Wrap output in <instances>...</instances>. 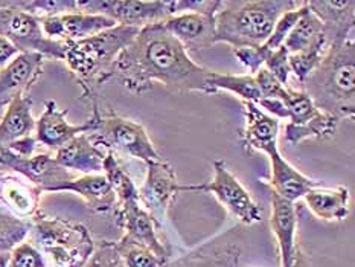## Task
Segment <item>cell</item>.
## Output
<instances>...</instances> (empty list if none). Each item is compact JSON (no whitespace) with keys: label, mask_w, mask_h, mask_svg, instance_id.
I'll return each mask as SVG.
<instances>
[{"label":"cell","mask_w":355,"mask_h":267,"mask_svg":"<svg viewBox=\"0 0 355 267\" xmlns=\"http://www.w3.org/2000/svg\"><path fill=\"white\" fill-rule=\"evenodd\" d=\"M207 69L197 64L160 23L139 29L114 64V76L131 94L142 95L153 83L179 94L206 95Z\"/></svg>","instance_id":"cell-1"},{"label":"cell","mask_w":355,"mask_h":267,"mask_svg":"<svg viewBox=\"0 0 355 267\" xmlns=\"http://www.w3.org/2000/svg\"><path fill=\"white\" fill-rule=\"evenodd\" d=\"M314 105L338 122L355 114V43L329 46L319 66L300 83Z\"/></svg>","instance_id":"cell-2"},{"label":"cell","mask_w":355,"mask_h":267,"mask_svg":"<svg viewBox=\"0 0 355 267\" xmlns=\"http://www.w3.org/2000/svg\"><path fill=\"white\" fill-rule=\"evenodd\" d=\"M137 28L116 25L80 42L66 43L63 61L84 98H95L96 90L114 76V64L122 51L135 40Z\"/></svg>","instance_id":"cell-3"},{"label":"cell","mask_w":355,"mask_h":267,"mask_svg":"<svg viewBox=\"0 0 355 267\" xmlns=\"http://www.w3.org/2000/svg\"><path fill=\"white\" fill-rule=\"evenodd\" d=\"M300 5L293 0H221L214 15L215 43H226L232 49L262 46L277 19Z\"/></svg>","instance_id":"cell-4"},{"label":"cell","mask_w":355,"mask_h":267,"mask_svg":"<svg viewBox=\"0 0 355 267\" xmlns=\"http://www.w3.org/2000/svg\"><path fill=\"white\" fill-rule=\"evenodd\" d=\"M31 232L57 267H83L95 248L86 226L43 212L31 218Z\"/></svg>","instance_id":"cell-5"},{"label":"cell","mask_w":355,"mask_h":267,"mask_svg":"<svg viewBox=\"0 0 355 267\" xmlns=\"http://www.w3.org/2000/svg\"><path fill=\"white\" fill-rule=\"evenodd\" d=\"M94 113L96 128L90 136L103 148L110 151L119 150L131 157L142 160L144 164L162 159L141 122L119 117L112 110L104 114L96 103H94Z\"/></svg>","instance_id":"cell-6"},{"label":"cell","mask_w":355,"mask_h":267,"mask_svg":"<svg viewBox=\"0 0 355 267\" xmlns=\"http://www.w3.org/2000/svg\"><path fill=\"white\" fill-rule=\"evenodd\" d=\"M0 35L8 38L20 53L34 52L60 61L64 58L66 43L46 37L40 19L20 10L14 2H0Z\"/></svg>","instance_id":"cell-7"},{"label":"cell","mask_w":355,"mask_h":267,"mask_svg":"<svg viewBox=\"0 0 355 267\" xmlns=\"http://www.w3.org/2000/svg\"><path fill=\"white\" fill-rule=\"evenodd\" d=\"M78 11L105 15L116 25L141 29L175 15V0H76Z\"/></svg>","instance_id":"cell-8"},{"label":"cell","mask_w":355,"mask_h":267,"mask_svg":"<svg viewBox=\"0 0 355 267\" xmlns=\"http://www.w3.org/2000/svg\"><path fill=\"white\" fill-rule=\"evenodd\" d=\"M182 193H207L214 194L218 202L238 218L241 225L250 226L262 218V208L241 185L235 175L229 171L226 162L215 160L214 178L200 185H182Z\"/></svg>","instance_id":"cell-9"},{"label":"cell","mask_w":355,"mask_h":267,"mask_svg":"<svg viewBox=\"0 0 355 267\" xmlns=\"http://www.w3.org/2000/svg\"><path fill=\"white\" fill-rule=\"evenodd\" d=\"M284 104L290 121L285 126V141L290 145H299L308 139H327L336 133L340 124L336 118L319 110L302 90L290 87Z\"/></svg>","instance_id":"cell-10"},{"label":"cell","mask_w":355,"mask_h":267,"mask_svg":"<svg viewBox=\"0 0 355 267\" xmlns=\"http://www.w3.org/2000/svg\"><path fill=\"white\" fill-rule=\"evenodd\" d=\"M114 217L123 231L121 240L141 244L165 261L173 258V248L166 240L162 223L144 208L141 200L116 205Z\"/></svg>","instance_id":"cell-11"},{"label":"cell","mask_w":355,"mask_h":267,"mask_svg":"<svg viewBox=\"0 0 355 267\" xmlns=\"http://www.w3.org/2000/svg\"><path fill=\"white\" fill-rule=\"evenodd\" d=\"M243 255V234L238 227L227 229L200 244L164 267H238Z\"/></svg>","instance_id":"cell-12"},{"label":"cell","mask_w":355,"mask_h":267,"mask_svg":"<svg viewBox=\"0 0 355 267\" xmlns=\"http://www.w3.org/2000/svg\"><path fill=\"white\" fill-rule=\"evenodd\" d=\"M145 165L146 175L142 187L139 188V200L159 223H164L169 206L182 193V183L177 180L171 164L164 159Z\"/></svg>","instance_id":"cell-13"},{"label":"cell","mask_w":355,"mask_h":267,"mask_svg":"<svg viewBox=\"0 0 355 267\" xmlns=\"http://www.w3.org/2000/svg\"><path fill=\"white\" fill-rule=\"evenodd\" d=\"M0 157L3 160L5 168H10L11 171L25 178L42 193H57L61 187L76 178L75 173L61 166L51 155L19 157L3 151L0 153Z\"/></svg>","instance_id":"cell-14"},{"label":"cell","mask_w":355,"mask_h":267,"mask_svg":"<svg viewBox=\"0 0 355 267\" xmlns=\"http://www.w3.org/2000/svg\"><path fill=\"white\" fill-rule=\"evenodd\" d=\"M67 109H60L57 103L51 101L44 103V110L40 118L35 119V139L43 147L52 151L60 150L75 136L81 133H94L96 128L95 113L84 122V124H71L67 121Z\"/></svg>","instance_id":"cell-15"},{"label":"cell","mask_w":355,"mask_h":267,"mask_svg":"<svg viewBox=\"0 0 355 267\" xmlns=\"http://www.w3.org/2000/svg\"><path fill=\"white\" fill-rule=\"evenodd\" d=\"M40 25L44 35L51 40L60 43H73L116 26V23L105 17V15L75 11L61 15H51V17H42Z\"/></svg>","instance_id":"cell-16"},{"label":"cell","mask_w":355,"mask_h":267,"mask_svg":"<svg viewBox=\"0 0 355 267\" xmlns=\"http://www.w3.org/2000/svg\"><path fill=\"white\" fill-rule=\"evenodd\" d=\"M44 57L40 53H19L0 71V114L15 96L28 94L43 74Z\"/></svg>","instance_id":"cell-17"},{"label":"cell","mask_w":355,"mask_h":267,"mask_svg":"<svg viewBox=\"0 0 355 267\" xmlns=\"http://www.w3.org/2000/svg\"><path fill=\"white\" fill-rule=\"evenodd\" d=\"M162 25L188 53L209 49L215 44L214 15L182 12L165 19Z\"/></svg>","instance_id":"cell-18"},{"label":"cell","mask_w":355,"mask_h":267,"mask_svg":"<svg viewBox=\"0 0 355 267\" xmlns=\"http://www.w3.org/2000/svg\"><path fill=\"white\" fill-rule=\"evenodd\" d=\"M306 6L320 20L328 48L349 40L355 23L354 0H311Z\"/></svg>","instance_id":"cell-19"},{"label":"cell","mask_w":355,"mask_h":267,"mask_svg":"<svg viewBox=\"0 0 355 267\" xmlns=\"http://www.w3.org/2000/svg\"><path fill=\"white\" fill-rule=\"evenodd\" d=\"M107 151L94 141L90 133H81L75 136L60 150L55 151L57 162L72 173L99 174L104 170V160Z\"/></svg>","instance_id":"cell-20"},{"label":"cell","mask_w":355,"mask_h":267,"mask_svg":"<svg viewBox=\"0 0 355 267\" xmlns=\"http://www.w3.org/2000/svg\"><path fill=\"white\" fill-rule=\"evenodd\" d=\"M267 157L270 160V166H272V178L268 180V185L272 188L273 194L295 203L306 193H310L311 189L322 187L318 180L306 178L297 168L293 166L281 155L277 147L270 150L267 153Z\"/></svg>","instance_id":"cell-21"},{"label":"cell","mask_w":355,"mask_h":267,"mask_svg":"<svg viewBox=\"0 0 355 267\" xmlns=\"http://www.w3.org/2000/svg\"><path fill=\"white\" fill-rule=\"evenodd\" d=\"M42 191L21 175L0 174V205L12 216L28 220L40 212Z\"/></svg>","instance_id":"cell-22"},{"label":"cell","mask_w":355,"mask_h":267,"mask_svg":"<svg viewBox=\"0 0 355 267\" xmlns=\"http://www.w3.org/2000/svg\"><path fill=\"white\" fill-rule=\"evenodd\" d=\"M245 127L243 139L247 151L267 153L277 147V136H279V119L270 117L262 112L257 104L243 103Z\"/></svg>","instance_id":"cell-23"},{"label":"cell","mask_w":355,"mask_h":267,"mask_svg":"<svg viewBox=\"0 0 355 267\" xmlns=\"http://www.w3.org/2000/svg\"><path fill=\"white\" fill-rule=\"evenodd\" d=\"M273 234L279 248L281 266L288 267L293 252L297 246V209L296 205L285 198L272 194V217H270Z\"/></svg>","instance_id":"cell-24"},{"label":"cell","mask_w":355,"mask_h":267,"mask_svg":"<svg viewBox=\"0 0 355 267\" xmlns=\"http://www.w3.org/2000/svg\"><path fill=\"white\" fill-rule=\"evenodd\" d=\"M35 133V118L33 117V98L29 94L15 96L0 118V153L11 144Z\"/></svg>","instance_id":"cell-25"},{"label":"cell","mask_w":355,"mask_h":267,"mask_svg":"<svg viewBox=\"0 0 355 267\" xmlns=\"http://www.w3.org/2000/svg\"><path fill=\"white\" fill-rule=\"evenodd\" d=\"M57 193H73L86 202L87 208L94 212H110L116 208V196L103 173L86 174L75 178L61 187Z\"/></svg>","instance_id":"cell-26"},{"label":"cell","mask_w":355,"mask_h":267,"mask_svg":"<svg viewBox=\"0 0 355 267\" xmlns=\"http://www.w3.org/2000/svg\"><path fill=\"white\" fill-rule=\"evenodd\" d=\"M302 198L308 209L320 220L342 221L349 216V189L346 187H318Z\"/></svg>","instance_id":"cell-27"},{"label":"cell","mask_w":355,"mask_h":267,"mask_svg":"<svg viewBox=\"0 0 355 267\" xmlns=\"http://www.w3.org/2000/svg\"><path fill=\"white\" fill-rule=\"evenodd\" d=\"M220 90H226L239 96L243 103L258 104L261 92L253 75H234L207 71L206 75V95H214Z\"/></svg>","instance_id":"cell-28"},{"label":"cell","mask_w":355,"mask_h":267,"mask_svg":"<svg viewBox=\"0 0 355 267\" xmlns=\"http://www.w3.org/2000/svg\"><path fill=\"white\" fill-rule=\"evenodd\" d=\"M323 42L327 43V38L323 35L322 23L306 6L305 12L300 15L295 28L291 29L288 37L285 38L284 48L287 49L288 55H291V53L304 52Z\"/></svg>","instance_id":"cell-29"},{"label":"cell","mask_w":355,"mask_h":267,"mask_svg":"<svg viewBox=\"0 0 355 267\" xmlns=\"http://www.w3.org/2000/svg\"><path fill=\"white\" fill-rule=\"evenodd\" d=\"M31 232V221L12 216L0 205V252H11L25 241Z\"/></svg>","instance_id":"cell-30"},{"label":"cell","mask_w":355,"mask_h":267,"mask_svg":"<svg viewBox=\"0 0 355 267\" xmlns=\"http://www.w3.org/2000/svg\"><path fill=\"white\" fill-rule=\"evenodd\" d=\"M327 51H328V44L323 42L304 52L291 53V55H288L291 74L295 75L300 83H304L308 76L314 72V69L319 66Z\"/></svg>","instance_id":"cell-31"},{"label":"cell","mask_w":355,"mask_h":267,"mask_svg":"<svg viewBox=\"0 0 355 267\" xmlns=\"http://www.w3.org/2000/svg\"><path fill=\"white\" fill-rule=\"evenodd\" d=\"M116 244L125 267H164L168 263L141 244L123 240L116 241Z\"/></svg>","instance_id":"cell-32"},{"label":"cell","mask_w":355,"mask_h":267,"mask_svg":"<svg viewBox=\"0 0 355 267\" xmlns=\"http://www.w3.org/2000/svg\"><path fill=\"white\" fill-rule=\"evenodd\" d=\"M14 3L17 5L20 10L33 14L38 19L78 11L76 0H25V2L20 0V2Z\"/></svg>","instance_id":"cell-33"},{"label":"cell","mask_w":355,"mask_h":267,"mask_svg":"<svg viewBox=\"0 0 355 267\" xmlns=\"http://www.w3.org/2000/svg\"><path fill=\"white\" fill-rule=\"evenodd\" d=\"M305 8H306V2H302V5L296 8V10H291L282 14L281 17L277 19L272 34H270V37L267 38V42L262 44V48L266 51H275L277 48H281V46H284L285 38L288 37L291 29L295 28L297 20L300 19V15L305 12Z\"/></svg>","instance_id":"cell-34"},{"label":"cell","mask_w":355,"mask_h":267,"mask_svg":"<svg viewBox=\"0 0 355 267\" xmlns=\"http://www.w3.org/2000/svg\"><path fill=\"white\" fill-rule=\"evenodd\" d=\"M83 267H125L116 241H98Z\"/></svg>","instance_id":"cell-35"},{"label":"cell","mask_w":355,"mask_h":267,"mask_svg":"<svg viewBox=\"0 0 355 267\" xmlns=\"http://www.w3.org/2000/svg\"><path fill=\"white\" fill-rule=\"evenodd\" d=\"M8 267H48V263L42 250L33 243L21 241L11 250Z\"/></svg>","instance_id":"cell-36"},{"label":"cell","mask_w":355,"mask_h":267,"mask_svg":"<svg viewBox=\"0 0 355 267\" xmlns=\"http://www.w3.org/2000/svg\"><path fill=\"white\" fill-rule=\"evenodd\" d=\"M264 67L281 84L288 86L291 71H290V63H288V52L284 46H281V48H277L275 51L267 52Z\"/></svg>","instance_id":"cell-37"},{"label":"cell","mask_w":355,"mask_h":267,"mask_svg":"<svg viewBox=\"0 0 355 267\" xmlns=\"http://www.w3.org/2000/svg\"><path fill=\"white\" fill-rule=\"evenodd\" d=\"M232 52L239 63L249 71V75L254 76L264 67L268 51H266L262 46H243V48L232 49Z\"/></svg>","instance_id":"cell-38"},{"label":"cell","mask_w":355,"mask_h":267,"mask_svg":"<svg viewBox=\"0 0 355 267\" xmlns=\"http://www.w3.org/2000/svg\"><path fill=\"white\" fill-rule=\"evenodd\" d=\"M254 80H257L258 89L261 92V98H276L281 99V101L287 98L290 87L284 86V84L277 81L266 67H262L261 71L254 75Z\"/></svg>","instance_id":"cell-39"},{"label":"cell","mask_w":355,"mask_h":267,"mask_svg":"<svg viewBox=\"0 0 355 267\" xmlns=\"http://www.w3.org/2000/svg\"><path fill=\"white\" fill-rule=\"evenodd\" d=\"M259 109H264L267 114L273 117L276 119H287L288 113H287V107H285L284 101L276 98H261L259 103L257 104Z\"/></svg>","instance_id":"cell-40"},{"label":"cell","mask_w":355,"mask_h":267,"mask_svg":"<svg viewBox=\"0 0 355 267\" xmlns=\"http://www.w3.org/2000/svg\"><path fill=\"white\" fill-rule=\"evenodd\" d=\"M19 49L15 48V46L8 40V38L0 35V71L5 66H8L11 63V61L19 55Z\"/></svg>","instance_id":"cell-41"},{"label":"cell","mask_w":355,"mask_h":267,"mask_svg":"<svg viewBox=\"0 0 355 267\" xmlns=\"http://www.w3.org/2000/svg\"><path fill=\"white\" fill-rule=\"evenodd\" d=\"M288 267H313L310 257H308L306 252L300 248L299 243H297L295 252H293V257H291V261H290Z\"/></svg>","instance_id":"cell-42"},{"label":"cell","mask_w":355,"mask_h":267,"mask_svg":"<svg viewBox=\"0 0 355 267\" xmlns=\"http://www.w3.org/2000/svg\"><path fill=\"white\" fill-rule=\"evenodd\" d=\"M11 252H0V267H8L10 264Z\"/></svg>","instance_id":"cell-43"},{"label":"cell","mask_w":355,"mask_h":267,"mask_svg":"<svg viewBox=\"0 0 355 267\" xmlns=\"http://www.w3.org/2000/svg\"><path fill=\"white\" fill-rule=\"evenodd\" d=\"M0 165H2V166H3V160H2V157H0Z\"/></svg>","instance_id":"cell-44"}]
</instances>
